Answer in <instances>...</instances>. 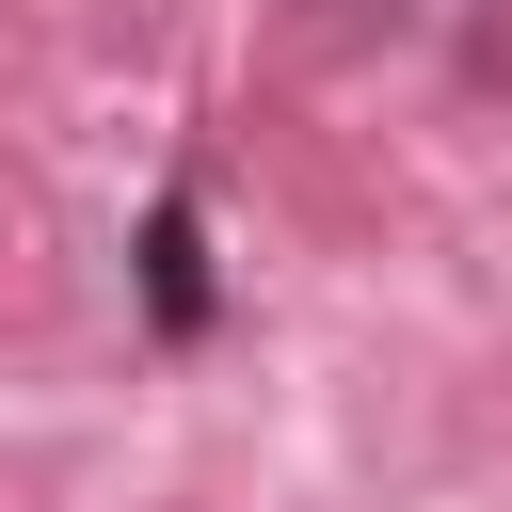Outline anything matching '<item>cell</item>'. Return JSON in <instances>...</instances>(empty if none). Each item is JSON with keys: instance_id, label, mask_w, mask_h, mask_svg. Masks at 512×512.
Returning <instances> with one entry per match:
<instances>
[{"instance_id": "1", "label": "cell", "mask_w": 512, "mask_h": 512, "mask_svg": "<svg viewBox=\"0 0 512 512\" xmlns=\"http://www.w3.org/2000/svg\"><path fill=\"white\" fill-rule=\"evenodd\" d=\"M144 320H160V336H208V208H192V192L144 208Z\"/></svg>"}, {"instance_id": "2", "label": "cell", "mask_w": 512, "mask_h": 512, "mask_svg": "<svg viewBox=\"0 0 512 512\" xmlns=\"http://www.w3.org/2000/svg\"><path fill=\"white\" fill-rule=\"evenodd\" d=\"M464 0H320V32H448Z\"/></svg>"}]
</instances>
